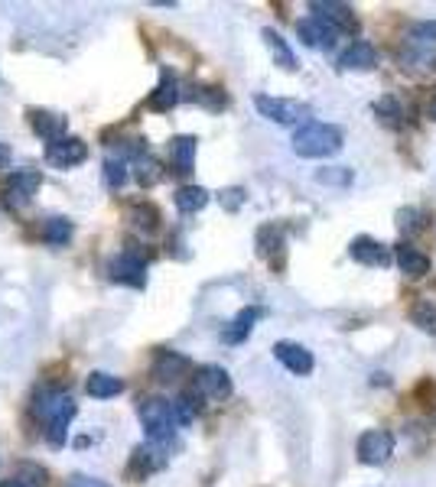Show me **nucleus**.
<instances>
[{
    "label": "nucleus",
    "instance_id": "1",
    "mask_svg": "<svg viewBox=\"0 0 436 487\" xmlns=\"http://www.w3.org/2000/svg\"><path fill=\"white\" fill-rule=\"evenodd\" d=\"M33 413L46 422V442H50L52 448L66 446L68 422H72V416H76V403H72V397H68L66 390H59V387L36 390Z\"/></svg>",
    "mask_w": 436,
    "mask_h": 487
},
{
    "label": "nucleus",
    "instance_id": "2",
    "mask_svg": "<svg viewBox=\"0 0 436 487\" xmlns=\"http://www.w3.org/2000/svg\"><path fill=\"white\" fill-rule=\"evenodd\" d=\"M137 416H141L143 429H147V442L153 446L169 448L177 446V413H173V400H159V397H143L137 403Z\"/></svg>",
    "mask_w": 436,
    "mask_h": 487
},
{
    "label": "nucleus",
    "instance_id": "3",
    "mask_svg": "<svg viewBox=\"0 0 436 487\" xmlns=\"http://www.w3.org/2000/svg\"><path fill=\"white\" fill-rule=\"evenodd\" d=\"M342 149V131L336 124H319V121H306L296 127L294 133V153L303 159H326Z\"/></svg>",
    "mask_w": 436,
    "mask_h": 487
},
{
    "label": "nucleus",
    "instance_id": "4",
    "mask_svg": "<svg viewBox=\"0 0 436 487\" xmlns=\"http://www.w3.org/2000/svg\"><path fill=\"white\" fill-rule=\"evenodd\" d=\"M254 108L260 111V117H268L274 124H300V121L310 117V108L300 104V101L270 98V95H258V98H254Z\"/></svg>",
    "mask_w": 436,
    "mask_h": 487
},
{
    "label": "nucleus",
    "instance_id": "5",
    "mask_svg": "<svg viewBox=\"0 0 436 487\" xmlns=\"http://www.w3.org/2000/svg\"><path fill=\"white\" fill-rule=\"evenodd\" d=\"M108 276L111 283H121V286L143 289V283H147V260H141V254H134V250H124V254L111 260Z\"/></svg>",
    "mask_w": 436,
    "mask_h": 487
},
{
    "label": "nucleus",
    "instance_id": "6",
    "mask_svg": "<svg viewBox=\"0 0 436 487\" xmlns=\"http://www.w3.org/2000/svg\"><path fill=\"white\" fill-rule=\"evenodd\" d=\"M395 455V436L387 429H368L359 438V462L361 464H385Z\"/></svg>",
    "mask_w": 436,
    "mask_h": 487
},
{
    "label": "nucleus",
    "instance_id": "7",
    "mask_svg": "<svg viewBox=\"0 0 436 487\" xmlns=\"http://www.w3.org/2000/svg\"><path fill=\"white\" fill-rule=\"evenodd\" d=\"M195 393L205 400H228L232 397V377L225 367L218 364H205L195 371Z\"/></svg>",
    "mask_w": 436,
    "mask_h": 487
},
{
    "label": "nucleus",
    "instance_id": "8",
    "mask_svg": "<svg viewBox=\"0 0 436 487\" xmlns=\"http://www.w3.org/2000/svg\"><path fill=\"white\" fill-rule=\"evenodd\" d=\"M88 159V147L78 137H62V140L50 143L46 147V163L59 166V169H68V166H78Z\"/></svg>",
    "mask_w": 436,
    "mask_h": 487
},
{
    "label": "nucleus",
    "instance_id": "9",
    "mask_svg": "<svg viewBox=\"0 0 436 487\" xmlns=\"http://www.w3.org/2000/svg\"><path fill=\"white\" fill-rule=\"evenodd\" d=\"M310 14L322 20V23H329L332 30H339V33H355V14H352V7H345V4H332V0H313Z\"/></svg>",
    "mask_w": 436,
    "mask_h": 487
},
{
    "label": "nucleus",
    "instance_id": "10",
    "mask_svg": "<svg viewBox=\"0 0 436 487\" xmlns=\"http://www.w3.org/2000/svg\"><path fill=\"white\" fill-rule=\"evenodd\" d=\"M26 117H30V127H33L36 133H40L46 143H56L62 140V137H68V121L62 114H56V111H46V108H30L26 111Z\"/></svg>",
    "mask_w": 436,
    "mask_h": 487
},
{
    "label": "nucleus",
    "instance_id": "11",
    "mask_svg": "<svg viewBox=\"0 0 436 487\" xmlns=\"http://www.w3.org/2000/svg\"><path fill=\"white\" fill-rule=\"evenodd\" d=\"M296 33H300V40L306 42V46H313V50H332L339 42V30H332L329 23H322L319 17H306L296 23Z\"/></svg>",
    "mask_w": 436,
    "mask_h": 487
},
{
    "label": "nucleus",
    "instance_id": "12",
    "mask_svg": "<svg viewBox=\"0 0 436 487\" xmlns=\"http://www.w3.org/2000/svg\"><path fill=\"white\" fill-rule=\"evenodd\" d=\"M163 464H167V448L147 442V446L134 448V455H131V464H127V474H131V478H147V474L159 471Z\"/></svg>",
    "mask_w": 436,
    "mask_h": 487
},
{
    "label": "nucleus",
    "instance_id": "13",
    "mask_svg": "<svg viewBox=\"0 0 436 487\" xmlns=\"http://www.w3.org/2000/svg\"><path fill=\"white\" fill-rule=\"evenodd\" d=\"M274 357H277L290 374H296V377H306V374L313 371V355L303 345H296V341H277V345H274Z\"/></svg>",
    "mask_w": 436,
    "mask_h": 487
},
{
    "label": "nucleus",
    "instance_id": "14",
    "mask_svg": "<svg viewBox=\"0 0 436 487\" xmlns=\"http://www.w3.org/2000/svg\"><path fill=\"white\" fill-rule=\"evenodd\" d=\"M349 254H352L355 264H365V266H387L391 264V254H387L385 244H377L375 238L368 234H361L349 244Z\"/></svg>",
    "mask_w": 436,
    "mask_h": 487
},
{
    "label": "nucleus",
    "instance_id": "15",
    "mask_svg": "<svg viewBox=\"0 0 436 487\" xmlns=\"http://www.w3.org/2000/svg\"><path fill=\"white\" fill-rule=\"evenodd\" d=\"M375 46L371 42H352L349 50L339 56V68H345V72H368V68H375Z\"/></svg>",
    "mask_w": 436,
    "mask_h": 487
},
{
    "label": "nucleus",
    "instance_id": "16",
    "mask_svg": "<svg viewBox=\"0 0 436 487\" xmlns=\"http://www.w3.org/2000/svg\"><path fill=\"white\" fill-rule=\"evenodd\" d=\"M395 264L401 266V273L404 276H411V280H420V276H427L430 273V260L420 254L417 248H411V244H397Z\"/></svg>",
    "mask_w": 436,
    "mask_h": 487
},
{
    "label": "nucleus",
    "instance_id": "17",
    "mask_svg": "<svg viewBox=\"0 0 436 487\" xmlns=\"http://www.w3.org/2000/svg\"><path fill=\"white\" fill-rule=\"evenodd\" d=\"M186 371H189V361H186L183 355H177V351H159V355L153 357V367H150L153 377L163 380V383L183 377Z\"/></svg>",
    "mask_w": 436,
    "mask_h": 487
},
{
    "label": "nucleus",
    "instance_id": "18",
    "mask_svg": "<svg viewBox=\"0 0 436 487\" xmlns=\"http://www.w3.org/2000/svg\"><path fill=\"white\" fill-rule=\"evenodd\" d=\"M121 390H124V380L114 377V374H108V371H95V374H88V380H85V393L95 400L118 397Z\"/></svg>",
    "mask_w": 436,
    "mask_h": 487
},
{
    "label": "nucleus",
    "instance_id": "19",
    "mask_svg": "<svg viewBox=\"0 0 436 487\" xmlns=\"http://www.w3.org/2000/svg\"><path fill=\"white\" fill-rule=\"evenodd\" d=\"M195 137H189V133H179V137H173V143H169V159H173V166H177L179 176H189L193 173V163H195Z\"/></svg>",
    "mask_w": 436,
    "mask_h": 487
},
{
    "label": "nucleus",
    "instance_id": "20",
    "mask_svg": "<svg viewBox=\"0 0 436 487\" xmlns=\"http://www.w3.org/2000/svg\"><path fill=\"white\" fill-rule=\"evenodd\" d=\"M179 104V85L177 78L169 72H163V78H159V85L150 91V98H147V108L150 111H169Z\"/></svg>",
    "mask_w": 436,
    "mask_h": 487
},
{
    "label": "nucleus",
    "instance_id": "21",
    "mask_svg": "<svg viewBox=\"0 0 436 487\" xmlns=\"http://www.w3.org/2000/svg\"><path fill=\"white\" fill-rule=\"evenodd\" d=\"M260 315H264L260 309H244V312H238L235 322H232L225 331H222V338H225L228 345H241V341L248 338V335H251L254 322H258Z\"/></svg>",
    "mask_w": 436,
    "mask_h": 487
},
{
    "label": "nucleus",
    "instance_id": "22",
    "mask_svg": "<svg viewBox=\"0 0 436 487\" xmlns=\"http://www.w3.org/2000/svg\"><path fill=\"white\" fill-rule=\"evenodd\" d=\"M177 208L183 215H193V212H202V208L209 205V192L202 189V185H183V189L173 195Z\"/></svg>",
    "mask_w": 436,
    "mask_h": 487
},
{
    "label": "nucleus",
    "instance_id": "23",
    "mask_svg": "<svg viewBox=\"0 0 436 487\" xmlns=\"http://www.w3.org/2000/svg\"><path fill=\"white\" fill-rule=\"evenodd\" d=\"M127 218H131V224L143 234H153L159 228V212L150 205V202H137V205H131L127 208Z\"/></svg>",
    "mask_w": 436,
    "mask_h": 487
},
{
    "label": "nucleus",
    "instance_id": "24",
    "mask_svg": "<svg viewBox=\"0 0 436 487\" xmlns=\"http://www.w3.org/2000/svg\"><path fill=\"white\" fill-rule=\"evenodd\" d=\"M264 42H268V50L274 52V59H277V66L280 68H286V72H294L296 68V56H294V50L286 46V40L277 33V30H264Z\"/></svg>",
    "mask_w": 436,
    "mask_h": 487
},
{
    "label": "nucleus",
    "instance_id": "25",
    "mask_svg": "<svg viewBox=\"0 0 436 487\" xmlns=\"http://www.w3.org/2000/svg\"><path fill=\"white\" fill-rule=\"evenodd\" d=\"M134 179L141 182L143 189H150V185H157V182L163 179V166L143 153V157H137V163H134Z\"/></svg>",
    "mask_w": 436,
    "mask_h": 487
},
{
    "label": "nucleus",
    "instance_id": "26",
    "mask_svg": "<svg viewBox=\"0 0 436 487\" xmlns=\"http://www.w3.org/2000/svg\"><path fill=\"white\" fill-rule=\"evenodd\" d=\"M42 240L52 244V248H66L68 240H72V221H66V218H50L46 228H42Z\"/></svg>",
    "mask_w": 436,
    "mask_h": 487
},
{
    "label": "nucleus",
    "instance_id": "27",
    "mask_svg": "<svg viewBox=\"0 0 436 487\" xmlns=\"http://www.w3.org/2000/svg\"><path fill=\"white\" fill-rule=\"evenodd\" d=\"M173 413H177V422L179 426H189V422L199 416V393H179L177 400H173Z\"/></svg>",
    "mask_w": 436,
    "mask_h": 487
},
{
    "label": "nucleus",
    "instance_id": "28",
    "mask_svg": "<svg viewBox=\"0 0 436 487\" xmlns=\"http://www.w3.org/2000/svg\"><path fill=\"white\" fill-rule=\"evenodd\" d=\"M411 319H413V325H417V329L436 335V306L430 302V299H420V302H413Z\"/></svg>",
    "mask_w": 436,
    "mask_h": 487
},
{
    "label": "nucleus",
    "instance_id": "29",
    "mask_svg": "<svg viewBox=\"0 0 436 487\" xmlns=\"http://www.w3.org/2000/svg\"><path fill=\"white\" fill-rule=\"evenodd\" d=\"M7 185H14V189H20L23 195H30V199H33L36 189L42 185V176L36 173V169H17V173L10 176Z\"/></svg>",
    "mask_w": 436,
    "mask_h": 487
},
{
    "label": "nucleus",
    "instance_id": "30",
    "mask_svg": "<svg viewBox=\"0 0 436 487\" xmlns=\"http://www.w3.org/2000/svg\"><path fill=\"white\" fill-rule=\"evenodd\" d=\"M375 111H377V117L385 121L387 127H401V117H404V108L397 104V98H391V95H385V98L377 101L375 104Z\"/></svg>",
    "mask_w": 436,
    "mask_h": 487
},
{
    "label": "nucleus",
    "instance_id": "31",
    "mask_svg": "<svg viewBox=\"0 0 436 487\" xmlns=\"http://www.w3.org/2000/svg\"><path fill=\"white\" fill-rule=\"evenodd\" d=\"M316 182H322V185H339V189H345V185H352V169H349V166H332V169H319Z\"/></svg>",
    "mask_w": 436,
    "mask_h": 487
},
{
    "label": "nucleus",
    "instance_id": "32",
    "mask_svg": "<svg viewBox=\"0 0 436 487\" xmlns=\"http://www.w3.org/2000/svg\"><path fill=\"white\" fill-rule=\"evenodd\" d=\"M104 179H108L111 189H121L127 179V163L121 157H108L104 159Z\"/></svg>",
    "mask_w": 436,
    "mask_h": 487
},
{
    "label": "nucleus",
    "instance_id": "33",
    "mask_svg": "<svg viewBox=\"0 0 436 487\" xmlns=\"http://www.w3.org/2000/svg\"><path fill=\"white\" fill-rule=\"evenodd\" d=\"M189 98L199 101V104H205V108H212V111L225 108V95H222L218 88H195Z\"/></svg>",
    "mask_w": 436,
    "mask_h": 487
},
{
    "label": "nucleus",
    "instance_id": "34",
    "mask_svg": "<svg viewBox=\"0 0 436 487\" xmlns=\"http://www.w3.org/2000/svg\"><path fill=\"white\" fill-rule=\"evenodd\" d=\"M411 42L413 46H427V50H433L436 46V23H430V20L427 23H417L411 30Z\"/></svg>",
    "mask_w": 436,
    "mask_h": 487
},
{
    "label": "nucleus",
    "instance_id": "35",
    "mask_svg": "<svg viewBox=\"0 0 436 487\" xmlns=\"http://www.w3.org/2000/svg\"><path fill=\"white\" fill-rule=\"evenodd\" d=\"M4 205H7L10 212H20V208L30 205V195H23V192H20V189L7 185V189H4Z\"/></svg>",
    "mask_w": 436,
    "mask_h": 487
},
{
    "label": "nucleus",
    "instance_id": "36",
    "mask_svg": "<svg viewBox=\"0 0 436 487\" xmlns=\"http://www.w3.org/2000/svg\"><path fill=\"white\" fill-rule=\"evenodd\" d=\"M26 487H46V471L36 468V464H23V474H20Z\"/></svg>",
    "mask_w": 436,
    "mask_h": 487
},
{
    "label": "nucleus",
    "instance_id": "37",
    "mask_svg": "<svg viewBox=\"0 0 436 487\" xmlns=\"http://www.w3.org/2000/svg\"><path fill=\"white\" fill-rule=\"evenodd\" d=\"M244 202V192L241 189H228V192H222V205L228 208V212H235L238 205Z\"/></svg>",
    "mask_w": 436,
    "mask_h": 487
},
{
    "label": "nucleus",
    "instance_id": "38",
    "mask_svg": "<svg viewBox=\"0 0 436 487\" xmlns=\"http://www.w3.org/2000/svg\"><path fill=\"white\" fill-rule=\"evenodd\" d=\"M66 487H108V484H104V481H98V478H82V474H78V478H72Z\"/></svg>",
    "mask_w": 436,
    "mask_h": 487
},
{
    "label": "nucleus",
    "instance_id": "39",
    "mask_svg": "<svg viewBox=\"0 0 436 487\" xmlns=\"http://www.w3.org/2000/svg\"><path fill=\"white\" fill-rule=\"evenodd\" d=\"M7 163H10V147H4V143H0V169H4Z\"/></svg>",
    "mask_w": 436,
    "mask_h": 487
},
{
    "label": "nucleus",
    "instance_id": "40",
    "mask_svg": "<svg viewBox=\"0 0 436 487\" xmlns=\"http://www.w3.org/2000/svg\"><path fill=\"white\" fill-rule=\"evenodd\" d=\"M0 487H26L20 478H14V481H0Z\"/></svg>",
    "mask_w": 436,
    "mask_h": 487
},
{
    "label": "nucleus",
    "instance_id": "41",
    "mask_svg": "<svg viewBox=\"0 0 436 487\" xmlns=\"http://www.w3.org/2000/svg\"><path fill=\"white\" fill-rule=\"evenodd\" d=\"M427 114H430V117H433V121H436V98H433V101H430V108H427Z\"/></svg>",
    "mask_w": 436,
    "mask_h": 487
}]
</instances>
